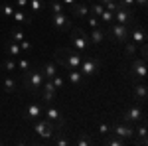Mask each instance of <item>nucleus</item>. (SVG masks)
Returning a JSON list of instances; mask_svg holds the SVG:
<instances>
[{"mask_svg":"<svg viewBox=\"0 0 148 146\" xmlns=\"http://www.w3.org/2000/svg\"><path fill=\"white\" fill-rule=\"evenodd\" d=\"M134 4H136L138 8H142V10H144V8H146V4H148V0H134Z\"/></svg>","mask_w":148,"mask_h":146,"instance_id":"obj_38","label":"nucleus"},{"mask_svg":"<svg viewBox=\"0 0 148 146\" xmlns=\"http://www.w3.org/2000/svg\"><path fill=\"white\" fill-rule=\"evenodd\" d=\"M87 22H89V26H91V28H99V26H101V22L97 20V16H93V14H89V16H87Z\"/></svg>","mask_w":148,"mask_h":146,"instance_id":"obj_32","label":"nucleus"},{"mask_svg":"<svg viewBox=\"0 0 148 146\" xmlns=\"http://www.w3.org/2000/svg\"><path fill=\"white\" fill-rule=\"evenodd\" d=\"M67 79L71 85H83V75L79 69H67Z\"/></svg>","mask_w":148,"mask_h":146,"instance_id":"obj_19","label":"nucleus"},{"mask_svg":"<svg viewBox=\"0 0 148 146\" xmlns=\"http://www.w3.org/2000/svg\"><path fill=\"white\" fill-rule=\"evenodd\" d=\"M6 51H8V56H10V57H18V56H22L20 44H16V42H12V40H8V42H6Z\"/></svg>","mask_w":148,"mask_h":146,"instance_id":"obj_20","label":"nucleus"},{"mask_svg":"<svg viewBox=\"0 0 148 146\" xmlns=\"http://www.w3.org/2000/svg\"><path fill=\"white\" fill-rule=\"evenodd\" d=\"M20 49H22V51H32V42L22 40V42H20Z\"/></svg>","mask_w":148,"mask_h":146,"instance_id":"obj_35","label":"nucleus"},{"mask_svg":"<svg viewBox=\"0 0 148 146\" xmlns=\"http://www.w3.org/2000/svg\"><path fill=\"white\" fill-rule=\"evenodd\" d=\"M93 140H91V136H89V132H79V138L73 142V144H77V146H89Z\"/></svg>","mask_w":148,"mask_h":146,"instance_id":"obj_27","label":"nucleus"},{"mask_svg":"<svg viewBox=\"0 0 148 146\" xmlns=\"http://www.w3.org/2000/svg\"><path fill=\"white\" fill-rule=\"evenodd\" d=\"M142 119H146V112L142 111L140 107H136V105L128 107V109L123 112V117H121V121H123V123H128V124H136V123H140Z\"/></svg>","mask_w":148,"mask_h":146,"instance_id":"obj_7","label":"nucleus"},{"mask_svg":"<svg viewBox=\"0 0 148 146\" xmlns=\"http://www.w3.org/2000/svg\"><path fill=\"white\" fill-rule=\"evenodd\" d=\"M138 53H140V57H142V59H146V56H148V45H146V42H142V44H140V51H138Z\"/></svg>","mask_w":148,"mask_h":146,"instance_id":"obj_36","label":"nucleus"},{"mask_svg":"<svg viewBox=\"0 0 148 146\" xmlns=\"http://www.w3.org/2000/svg\"><path fill=\"white\" fill-rule=\"evenodd\" d=\"M99 2H101L103 6H105V4H109V2H111V0H99Z\"/></svg>","mask_w":148,"mask_h":146,"instance_id":"obj_41","label":"nucleus"},{"mask_svg":"<svg viewBox=\"0 0 148 146\" xmlns=\"http://www.w3.org/2000/svg\"><path fill=\"white\" fill-rule=\"evenodd\" d=\"M28 8L38 14V12H42L46 8V2H44V0H28Z\"/></svg>","mask_w":148,"mask_h":146,"instance_id":"obj_24","label":"nucleus"},{"mask_svg":"<svg viewBox=\"0 0 148 146\" xmlns=\"http://www.w3.org/2000/svg\"><path fill=\"white\" fill-rule=\"evenodd\" d=\"M14 10H16V6H12V4H4V6H2V12H4L6 18H12Z\"/></svg>","mask_w":148,"mask_h":146,"instance_id":"obj_29","label":"nucleus"},{"mask_svg":"<svg viewBox=\"0 0 148 146\" xmlns=\"http://www.w3.org/2000/svg\"><path fill=\"white\" fill-rule=\"evenodd\" d=\"M128 26H132V30H130V34H128V40L132 42V44H142V42H146V32H144V28L140 26V24L134 20L132 24H128Z\"/></svg>","mask_w":148,"mask_h":146,"instance_id":"obj_12","label":"nucleus"},{"mask_svg":"<svg viewBox=\"0 0 148 146\" xmlns=\"http://www.w3.org/2000/svg\"><path fill=\"white\" fill-rule=\"evenodd\" d=\"M91 2H93V0H91Z\"/></svg>","mask_w":148,"mask_h":146,"instance_id":"obj_42","label":"nucleus"},{"mask_svg":"<svg viewBox=\"0 0 148 146\" xmlns=\"http://www.w3.org/2000/svg\"><path fill=\"white\" fill-rule=\"evenodd\" d=\"M89 34H85V30L83 28H77V26H73V32H71V45H73V49L75 51H79V53H85L87 51V45H89Z\"/></svg>","mask_w":148,"mask_h":146,"instance_id":"obj_3","label":"nucleus"},{"mask_svg":"<svg viewBox=\"0 0 148 146\" xmlns=\"http://www.w3.org/2000/svg\"><path fill=\"white\" fill-rule=\"evenodd\" d=\"M69 8H71V14L75 18H87L89 16V4H85V2H75Z\"/></svg>","mask_w":148,"mask_h":146,"instance_id":"obj_17","label":"nucleus"},{"mask_svg":"<svg viewBox=\"0 0 148 146\" xmlns=\"http://www.w3.org/2000/svg\"><path fill=\"white\" fill-rule=\"evenodd\" d=\"M105 38H107V32H105V28L99 26V28H93V32L89 34V45H99L105 42Z\"/></svg>","mask_w":148,"mask_h":146,"instance_id":"obj_14","label":"nucleus"},{"mask_svg":"<svg viewBox=\"0 0 148 146\" xmlns=\"http://www.w3.org/2000/svg\"><path fill=\"white\" fill-rule=\"evenodd\" d=\"M123 45H125V56L128 57V59H134V57H136V53H138L136 44H132V42L128 40V42H125Z\"/></svg>","mask_w":148,"mask_h":146,"instance_id":"obj_21","label":"nucleus"},{"mask_svg":"<svg viewBox=\"0 0 148 146\" xmlns=\"http://www.w3.org/2000/svg\"><path fill=\"white\" fill-rule=\"evenodd\" d=\"M121 4L126 6V8H132V6H134V0H121Z\"/></svg>","mask_w":148,"mask_h":146,"instance_id":"obj_39","label":"nucleus"},{"mask_svg":"<svg viewBox=\"0 0 148 146\" xmlns=\"http://www.w3.org/2000/svg\"><path fill=\"white\" fill-rule=\"evenodd\" d=\"M109 26H111L109 34H111V38H113L116 44H125V42H128V34H130L128 26L119 24V22H113V24H109Z\"/></svg>","mask_w":148,"mask_h":146,"instance_id":"obj_6","label":"nucleus"},{"mask_svg":"<svg viewBox=\"0 0 148 146\" xmlns=\"http://www.w3.org/2000/svg\"><path fill=\"white\" fill-rule=\"evenodd\" d=\"M4 69H6V71H16V69H18V65H16V61L6 59V61H4Z\"/></svg>","mask_w":148,"mask_h":146,"instance_id":"obj_33","label":"nucleus"},{"mask_svg":"<svg viewBox=\"0 0 148 146\" xmlns=\"http://www.w3.org/2000/svg\"><path fill=\"white\" fill-rule=\"evenodd\" d=\"M2 87H4V91H6V93H14V91L18 89V83H16V79L6 77L4 81H2Z\"/></svg>","mask_w":148,"mask_h":146,"instance_id":"obj_23","label":"nucleus"},{"mask_svg":"<svg viewBox=\"0 0 148 146\" xmlns=\"http://www.w3.org/2000/svg\"><path fill=\"white\" fill-rule=\"evenodd\" d=\"M113 14H114V22H119V24H125V26H128V24L134 22V14H132V8L119 6V8H116Z\"/></svg>","mask_w":148,"mask_h":146,"instance_id":"obj_10","label":"nucleus"},{"mask_svg":"<svg viewBox=\"0 0 148 146\" xmlns=\"http://www.w3.org/2000/svg\"><path fill=\"white\" fill-rule=\"evenodd\" d=\"M44 117V107H42V103H30L28 107H26V111H24V119L26 121H32L34 123L36 119H42Z\"/></svg>","mask_w":148,"mask_h":146,"instance_id":"obj_13","label":"nucleus"},{"mask_svg":"<svg viewBox=\"0 0 148 146\" xmlns=\"http://www.w3.org/2000/svg\"><path fill=\"white\" fill-rule=\"evenodd\" d=\"M148 97V91H146V83L144 81H138L134 83V99H136L138 105H144Z\"/></svg>","mask_w":148,"mask_h":146,"instance_id":"obj_15","label":"nucleus"},{"mask_svg":"<svg viewBox=\"0 0 148 146\" xmlns=\"http://www.w3.org/2000/svg\"><path fill=\"white\" fill-rule=\"evenodd\" d=\"M56 130H57V126L51 121H42V119H36L34 121V132L36 134H40L42 138H46V140H49L51 136L56 134Z\"/></svg>","mask_w":148,"mask_h":146,"instance_id":"obj_5","label":"nucleus"},{"mask_svg":"<svg viewBox=\"0 0 148 146\" xmlns=\"http://www.w3.org/2000/svg\"><path fill=\"white\" fill-rule=\"evenodd\" d=\"M44 117H47V121H51V123L56 124L57 130L63 128V124H65V119L61 117V112L57 111L56 107H51V103H47V107L44 109Z\"/></svg>","mask_w":148,"mask_h":146,"instance_id":"obj_11","label":"nucleus"},{"mask_svg":"<svg viewBox=\"0 0 148 146\" xmlns=\"http://www.w3.org/2000/svg\"><path fill=\"white\" fill-rule=\"evenodd\" d=\"M16 8H20V10H28V0H16V4H14Z\"/></svg>","mask_w":148,"mask_h":146,"instance_id":"obj_37","label":"nucleus"},{"mask_svg":"<svg viewBox=\"0 0 148 146\" xmlns=\"http://www.w3.org/2000/svg\"><path fill=\"white\" fill-rule=\"evenodd\" d=\"M51 14H59V12H65V6H63V2L61 0H49V6H47Z\"/></svg>","mask_w":148,"mask_h":146,"instance_id":"obj_25","label":"nucleus"},{"mask_svg":"<svg viewBox=\"0 0 148 146\" xmlns=\"http://www.w3.org/2000/svg\"><path fill=\"white\" fill-rule=\"evenodd\" d=\"M8 38H10L12 42H16V44H20L22 40H26V34H24L20 28H12L10 34H8Z\"/></svg>","mask_w":148,"mask_h":146,"instance_id":"obj_22","label":"nucleus"},{"mask_svg":"<svg viewBox=\"0 0 148 146\" xmlns=\"http://www.w3.org/2000/svg\"><path fill=\"white\" fill-rule=\"evenodd\" d=\"M51 26L56 28V30H61V32H67L73 28V18L65 14V12H59V14H53V18H51Z\"/></svg>","mask_w":148,"mask_h":146,"instance_id":"obj_9","label":"nucleus"},{"mask_svg":"<svg viewBox=\"0 0 148 146\" xmlns=\"http://www.w3.org/2000/svg\"><path fill=\"white\" fill-rule=\"evenodd\" d=\"M128 77L132 79V83L144 81V77H146V59L134 57L132 63H130V69H128Z\"/></svg>","mask_w":148,"mask_h":146,"instance_id":"obj_4","label":"nucleus"},{"mask_svg":"<svg viewBox=\"0 0 148 146\" xmlns=\"http://www.w3.org/2000/svg\"><path fill=\"white\" fill-rule=\"evenodd\" d=\"M111 134H116L119 138H123V140H132L134 136H136V132H134V126L128 123H121L114 124L113 128H111Z\"/></svg>","mask_w":148,"mask_h":146,"instance_id":"obj_8","label":"nucleus"},{"mask_svg":"<svg viewBox=\"0 0 148 146\" xmlns=\"http://www.w3.org/2000/svg\"><path fill=\"white\" fill-rule=\"evenodd\" d=\"M22 89H26L28 93H38L42 89V83H44V75H42V69L40 67H30L26 71V75L22 79Z\"/></svg>","mask_w":148,"mask_h":146,"instance_id":"obj_1","label":"nucleus"},{"mask_svg":"<svg viewBox=\"0 0 148 146\" xmlns=\"http://www.w3.org/2000/svg\"><path fill=\"white\" fill-rule=\"evenodd\" d=\"M51 83L56 85V89H61V87H63V77H59V75H53V77H51Z\"/></svg>","mask_w":148,"mask_h":146,"instance_id":"obj_34","label":"nucleus"},{"mask_svg":"<svg viewBox=\"0 0 148 146\" xmlns=\"http://www.w3.org/2000/svg\"><path fill=\"white\" fill-rule=\"evenodd\" d=\"M16 65H18V69H22V71H28V69L32 67V65H30V61H28V59H24V57L18 59V63H16Z\"/></svg>","mask_w":148,"mask_h":146,"instance_id":"obj_30","label":"nucleus"},{"mask_svg":"<svg viewBox=\"0 0 148 146\" xmlns=\"http://www.w3.org/2000/svg\"><path fill=\"white\" fill-rule=\"evenodd\" d=\"M42 75H44V79H51L53 75H57V63H53V61H49V63H46V65H42Z\"/></svg>","mask_w":148,"mask_h":146,"instance_id":"obj_18","label":"nucleus"},{"mask_svg":"<svg viewBox=\"0 0 148 146\" xmlns=\"http://www.w3.org/2000/svg\"><path fill=\"white\" fill-rule=\"evenodd\" d=\"M99 134L109 136V134H111V126H109V124H105V123H101V124H99Z\"/></svg>","mask_w":148,"mask_h":146,"instance_id":"obj_31","label":"nucleus"},{"mask_svg":"<svg viewBox=\"0 0 148 146\" xmlns=\"http://www.w3.org/2000/svg\"><path fill=\"white\" fill-rule=\"evenodd\" d=\"M61 2H63V6H73V4H75V2H77V0H61Z\"/></svg>","mask_w":148,"mask_h":146,"instance_id":"obj_40","label":"nucleus"},{"mask_svg":"<svg viewBox=\"0 0 148 146\" xmlns=\"http://www.w3.org/2000/svg\"><path fill=\"white\" fill-rule=\"evenodd\" d=\"M12 18H14L16 24H26V26H30V24L34 22V16H32V14H26V10H20V8L14 10Z\"/></svg>","mask_w":148,"mask_h":146,"instance_id":"obj_16","label":"nucleus"},{"mask_svg":"<svg viewBox=\"0 0 148 146\" xmlns=\"http://www.w3.org/2000/svg\"><path fill=\"white\" fill-rule=\"evenodd\" d=\"M125 142H126V140L119 138L116 134L111 136V138H107V136H105V144H111V146H125Z\"/></svg>","mask_w":148,"mask_h":146,"instance_id":"obj_28","label":"nucleus"},{"mask_svg":"<svg viewBox=\"0 0 148 146\" xmlns=\"http://www.w3.org/2000/svg\"><path fill=\"white\" fill-rule=\"evenodd\" d=\"M99 18H101V22L105 24V26H109V24H113V22H114V14H113L111 10H107V8H105V10L99 14Z\"/></svg>","mask_w":148,"mask_h":146,"instance_id":"obj_26","label":"nucleus"},{"mask_svg":"<svg viewBox=\"0 0 148 146\" xmlns=\"http://www.w3.org/2000/svg\"><path fill=\"white\" fill-rule=\"evenodd\" d=\"M99 69H101V61H99V57L83 56V61H81V65H79V71H81L83 77H93V75H97Z\"/></svg>","mask_w":148,"mask_h":146,"instance_id":"obj_2","label":"nucleus"}]
</instances>
